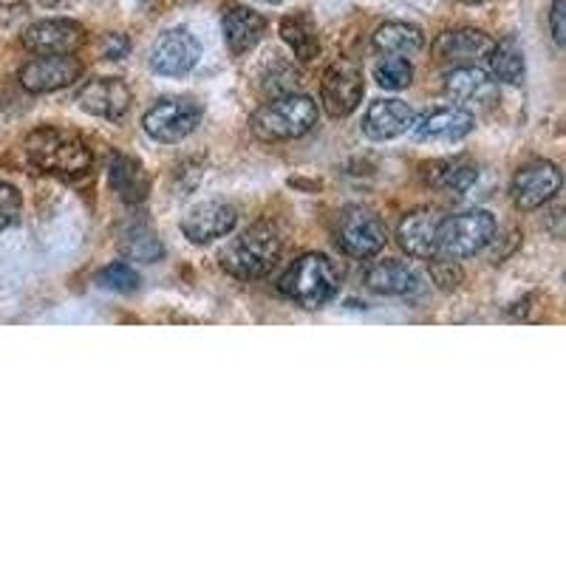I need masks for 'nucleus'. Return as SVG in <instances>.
I'll return each mask as SVG.
<instances>
[{"mask_svg": "<svg viewBox=\"0 0 566 566\" xmlns=\"http://www.w3.org/2000/svg\"><path fill=\"white\" fill-rule=\"evenodd\" d=\"M238 224V210L227 201H201V204H193L187 210L185 219H181V233L190 244H210L215 238H224L229 235Z\"/></svg>", "mask_w": 566, "mask_h": 566, "instance_id": "ddd939ff", "label": "nucleus"}, {"mask_svg": "<svg viewBox=\"0 0 566 566\" xmlns=\"http://www.w3.org/2000/svg\"><path fill=\"white\" fill-rule=\"evenodd\" d=\"M487 62H491V71L498 83L518 85L524 80V49H521V43H518L516 37H505L502 43H493Z\"/></svg>", "mask_w": 566, "mask_h": 566, "instance_id": "a878e982", "label": "nucleus"}, {"mask_svg": "<svg viewBox=\"0 0 566 566\" xmlns=\"http://www.w3.org/2000/svg\"><path fill=\"white\" fill-rule=\"evenodd\" d=\"M550 28H553V40L558 46H566V0H553L550 9Z\"/></svg>", "mask_w": 566, "mask_h": 566, "instance_id": "2f4dec72", "label": "nucleus"}, {"mask_svg": "<svg viewBox=\"0 0 566 566\" xmlns=\"http://www.w3.org/2000/svg\"><path fill=\"white\" fill-rule=\"evenodd\" d=\"M439 224H443V215L436 210H414L397 227V241L411 258L431 261V258L439 256Z\"/></svg>", "mask_w": 566, "mask_h": 566, "instance_id": "2eb2a0df", "label": "nucleus"}, {"mask_svg": "<svg viewBox=\"0 0 566 566\" xmlns=\"http://www.w3.org/2000/svg\"><path fill=\"white\" fill-rule=\"evenodd\" d=\"M334 241L352 258H374L386 247V227L372 210L349 204L340 210L334 224Z\"/></svg>", "mask_w": 566, "mask_h": 566, "instance_id": "423d86ee", "label": "nucleus"}, {"mask_svg": "<svg viewBox=\"0 0 566 566\" xmlns=\"http://www.w3.org/2000/svg\"><path fill=\"white\" fill-rule=\"evenodd\" d=\"M363 94H366L363 71L354 62H334L332 69L323 74V83H320L323 108L334 119L357 111V105L363 103Z\"/></svg>", "mask_w": 566, "mask_h": 566, "instance_id": "1a4fd4ad", "label": "nucleus"}, {"mask_svg": "<svg viewBox=\"0 0 566 566\" xmlns=\"http://www.w3.org/2000/svg\"><path fill=\"white\" fill-rule=\"evenodd\" d=\"M496 229V219L487 210H468V213L448 215L439 224V252L445 258H453V261L476 256L487 244H493Z\"/></svg>", "mask_w": 566, "mask_h": 566, "instance_id": "39448f33", "label": "nucleus"}, {"mask_svg": "<svg viewBox=\"0 0 566 566\" xmlns=\"http://www.w3.org/2000/svg\"><path fill=\"white\" fill-rule=\"evenodd\" d=\"M122 252L128 258H133V261L153 263L165 256V247H162L160 238L148 227H131L122 235Z\"/></svg>", "mask_w": 566, "mask_h": 566, "instance_id": "bb28decb", "label": "nucleus"}, {"mask_svg": "<svg viewBox=\"0 0 566 566\" xmlns=\"http://www.w3.org/2000/svg\"><path fill=\"white\" fill-rule=\"evenodd\" d=\"M411 128H414L416 139L456 142V139H464L476 128V117L468 108H462V105H443V108L422 114Z\"/></svg>", "mask_w": 566, "mask_h": 566, "instance_id": "a211bd4d", "label": "nucleus"}, {"mask_svg": "<svg viewBox=\"0 0 566 566\" xmlns=\"http://www.w3.org/2000/svg\"><path fill=\"white\" fill-rule=\"evenodd\" d=\"M431 278L439 290L450 292L462 283V267L453 258H431Z\"/></svg>", "mask_w": 566, "mask_h": 566, "instance_id": "7c9ffc66", "label": "nucleus"}, {"mask_svg": "<svg viewBox=\"0 0 566 566\" xmlns=\"http://www.w3.org/2000/svg\"><path fill=\"white\" fill-rule=\"evenodd\" d=\"M263 3H283V0H263Z\"/></svg>", "mask_w": 566, "mask_h": 566, "instance_id": "c9c22d12", "label": "nucleus"}, {"mask_svg": "<svg viewBox=\"0 0 566 566\" xmlns=\"http://www.w3.org/2000/svg\"><path fill=\"white\" fill-rule=\"evenodd\" d=\"M493 40L479 28H453L445 35L436 37L434 57L445 66H479L482 60L491 57Z\"/></svg>", "mask_w": 566, "mask_h": 566, "instance_id": "dca6fc26", "label": "nucleus"}, {"mask_svg": "<svg viewBox=\"0 0 566 566\" xmlns=\"http://www.w3.org/2000/svg\"><path fill=\"white\" fill-rule=\"evenodd\" d=\"M83 74V62L71 55H40L21 69V85L28 94H51Z\"/></svg>", "mask_w": 566, "mask_h": 566, "instance_id": "f8f14e48", "label": "nucleus"}, {"mask_svg": "<svg viewBox=\"0 0 566 566\" xmlns=\"http://www.w3.org/2000/svg\"><path fill=\"white\" fill-rule=\"evenodd\" d=\"M281 235L270 224H252L222 249V267L233 278L256 281L270 275L281 258Z\"/></svg>", "mask_w": 566, "mask_h": 566, "instance_id": "f03ea898", "label": "nucleus"}, {"mask_svg": "<svg viewBox=\"0 0 566 566\" xmlns=\"http://www.w3.org/2000/svg\"><path fill=\"white\" fill-rule=\"evenodd\" d=\"M201 105L190 97H165L142 117V128L153 142H181L199 128Z\"/></svg>", "mask_w": 566, "mask_h": 566, "instance_id": "0eeeda50", "label": "nucleus"}, {"mask_svg": "<svg viewBox=\"0 0 566 566\" xmlns=\"http://www.w3.org/2000/svg\"><path fill=\"white\" fill-rule=\"evenodd\" d=\"M128 51H131V40H128L125 35H105L103 37V49H99V55H103L105 60H122Z\"/></svg>", "mask_w": 566, "mask_h": 566, "instance_id": "473e14b6", "label": "nucleus"}, {"mask_svg": "<svg viewBox=\"0 0 566 566\" xmlns=\"http://www.w3.org/2000/svg\"><path fill=\"white\" fill-rule=\"evenodd\" d=\"M21 40L32 55H74L85 43V28L69 17H49L32 23Z\"/></svg>", "mask_w": 566, "mask_h": 566, "instance_id": "9b49d317", "label": "nucleus"}, {"mask_svg": "<svg viewBox=\"0 0 566 566\" xmlns=\"http://www.w3.org/2000/svg\"><path fill=\"white\" fill-rule=\"evenodd\" d=\"M40 3L46 9H62V7H71V3H76V0H40Z\"/></svg>", "mask_w": 566, "mask_h": 566, "instance_id": "72a5a7b5", "label": "nucleus"}, {"mask_svg": "<svg viewBox=\"0 0 566 566\" xmlns=\"http://www.w3.org/2000/svg\"><path fill=\"white\" fill-rule=\"evenodd\" d=\"M462 3H470V7H479V3H487V0H462Z\"/></svg>", "mask_w": 566, "mask_h": 566, "instance_id": "f704fd0d", "label": "nucleus"}, {"mask_svg": "<svg viewBox=\"0 0 566 566\" xmlns=\"http://www.w3.org/2000/svg\"><path fill=\"white\" fill-rule=\"evenodd\" d=\"M201 57V46L187 28H170L151 46L148 66L162 76H185L196 69Z\"/></svg>", "mask_w": 566, "mask_h": 566, "instance_id": "9d476101", "label": "nucleus"}, {"mask_svg": "<svg viewBox=\"0 0 566 566\" xmlns=\"http://www.w3.org/2000/svg\"><path fill=\"white\" fill-rule=\"evenodd\" d=\"M281 37L292 49V55H295L300 62H311L320 55L318 26H315V21H311L309 14L304 12L286 14V17L281 21Z\"/></svg>", "mask_w": 566, "mask_h": 566, "instance_id": "393cba45", "label": "nucleus"}, {"mask_svg": "<svg viewBox=\"0 0 566 566\" xmlns=\"http://www.w3.org/2000/svg\"><path fill=\"white\" fill-rule=\"evenodd\" d=\"M111 187L114 193L125 201V204H142L151 193V179H148V170L142 167V162L133 160V156H125L117 153L111 160Z\"/></svg>", "mask_w": 566, "mask_h": 566, "instance_id": "5701e85b", "label": "nucleus"}, {"mask_svg": "<svg viewBox=\"0 0 566 566\" xmlns=\"http://www.w3.org/2000/svg\"><path fill=\"white\" fill-rule=\"evenodd\" d=\"M97 283L103 286V290L122 292V295H128V292L139 290V275L133 267H128V263H108V267H105V270L97 275Z\"/></svg>", "mask_w": 566, "mask_h": 566, "instance_id": "c85d7f7f", "label": "nucleus"}, {"mask_svg": "<svg viewBox=\"0 0 566 566\" xmlns=\"http://www.w3.org/2000/svg\"><path fill=\"white\" fill-rule=\"evenodd\" d=\"M374 80L388 91H400L411 85L414 80V66L408 57H382L377 66H374Z\"/></svg>", "mask_w": 566, "mask_h": 566, "instance_id": "cd10ccee", "label": "nucleus"}, {"mask_svg": "<svg viewBox=\"0 0 566 566\" xmlns=\"http://www.w3.org/2000/svg\"><path fill=\"white\" fill-rule=\"evenodd\" d=\"M278 290L283 297H290L292 304L304 306V309H320L338 295L340 275L329 258L320 252H309L283 272Z\"/></svg>", "mask_w": 566, "mask_h": 566, "instance_id": "7ed1b4c3", "label": "nucleus"}, {"mask_svg": "<svg viewBox=\"0 0 566 566\" xmlns=\"http://www.w3.org/2000/svg\"><path fill=\"white\" fill-rule=\"evenodd\" d=\"M564 187V173L555 162H530L516 173L512 179V201L518 210H539L546 201H553Z\"/></svg>", "mask_w": 566, "mask_h": 566, "instance_id": "6e6552de", "label": "nucleus"}, {"mask_svg": "<svg viewBox=\"0 0 566 566\" xmlns=\"http://www.w3.org/2000/svg\"><path fill=\"white\" fill-rule=\"evenodd\" d=\"M318 125V105L306 94H283L261 105L252 117V133L263 142H286L309 133Z\"/></svg>", "mask_w": 566, "mask_h": 566, "instance_id": "20e7f679", "label": "nucleus"}, {"mask_svg": "<svg viewBox=\"0 0 566 566\" xmlns=\"http://www.w3.org/2000/svg\"><path fill=\"white\" fill-rule=\"evenodd\" d=\"M222 32L229 55L241 57L256 49L258 43L263 40V35H267V17L261 12H256V9L229 0L222 12Z\"/></svg>", "mask_w": 566, "mask_h": 566, "instance_id": "4468645a", "label": "nucleus"}, {"mask_svg": "<svg viewBox=\"0 0 566 566\" xmlns=\"http://www.w3.org/2000/svg\"><path fill=\"white\" fill-rule=\"evenodd\" d=\"M366 286L377 295H414L422 278L402 261H377L366 270Z\"/></svg>", "mask_w": 566, "mask_h": 566, "instance_id": "4be33fe9", "label": "nucleus"}, {"mask_svg": "<svg viewBox=\"0 0 566 566\" xmlns=\"http://www.w3.org/2000/svg\"><path fill=\"white\" fill-rule=\"evenodd\" d=\"M411 125H414L411 105L402 99H377L368 105L366 117H363V133L368 139L386 142V139L402 137Z\"/></svg>", "mask_w": 566, "mask_h": 566, "instance_id": "6ab92c4d", "label": "nucleus"}, {"mask_svg": "<svg viewBox=\"0 0 566 566\" xmlns=\"http://www.w3.org/2000/svg\"><path fill=\"white\" fill-rule=\"evenodd\" d=\"M76 105L83 108L91 117L103 119H122L131 108V89L122 83V80H114V76H99V80H91L80 89L76 94Z\"/></svg>", "mask_w": 566, "mask_h": 566, "instance_id": "f3484780", "label": "nucleus"}, {"mask_svg": "<svg viewBox=\"0 0 566 566\" xmlns=\"http://www.w3.org/2000/svg\"><path fill=\"white\" fill-rule=\"evenodd\" d=\"M374 49L388 57H414L425 49V35L414 23L391 21L374 32Z\"/></svg>", "mask_w": 566, "mask_h": 566, "instance_id": "b1692460", "label": "nucleus"}, {"mask_svg": "<svg viewBox=\"0 0 566 566\" xmlns=\"http://www.w3.org/2000/svg\"><path fill=\"white\" fill-rule=\"evenodd\" d=\"M445 94L456 103L487 105L496 97V80L479 66H459L445 76Z\"/></svg>", "mask_w": 566, "mask_h": 566, "instance_id": "aec40b11", "label": "nucleus"}, {"mask_svg": "<svg viewBox=\"0 0 566 566\" xmlns=\"http://www.w3.org/2000/svg\"><path fill=\"white\" fill-rule=\"evenodd\" d=\"M23 210V199L17 193V187L9 181H0V233H7L12 224H17Z\"/></svg>", "mask_w": 566, "mask_h": 566, "instance_id": "c756f323", "label": "nucleus"}, {"mask_svg": "<svg viewBox=\"0 0 566 566\" xmlns=\"http://www.w3.org/2000/svg\"><path fill=\"white\" fill-rule=\"evenodd\" d=\"M425 179H428L431 187L443 190V193L464 196L479 181V167L468 156L436 160L431 165H425Z\"/></svg>", "mask_w": 566, "mask_h": 566, "instance_id": "412c9836", "label": "nucleus"}, {"mask_svg": "<svg viewBox=\"0 0 566 566\" xmlns=\"http://www.w3.org/2000/svg\"><path fill=\"white\" fill-rule=\"evenodd\" d=\"M23 151L37 170L60 179H80L94 165V156L83 139L62 128H37L28 133Z\"/></svg>", "mask_w": 566, "mask_h": 566, "instance_id": "f257e3e1", "label": "nucleus"}]
</instances>
